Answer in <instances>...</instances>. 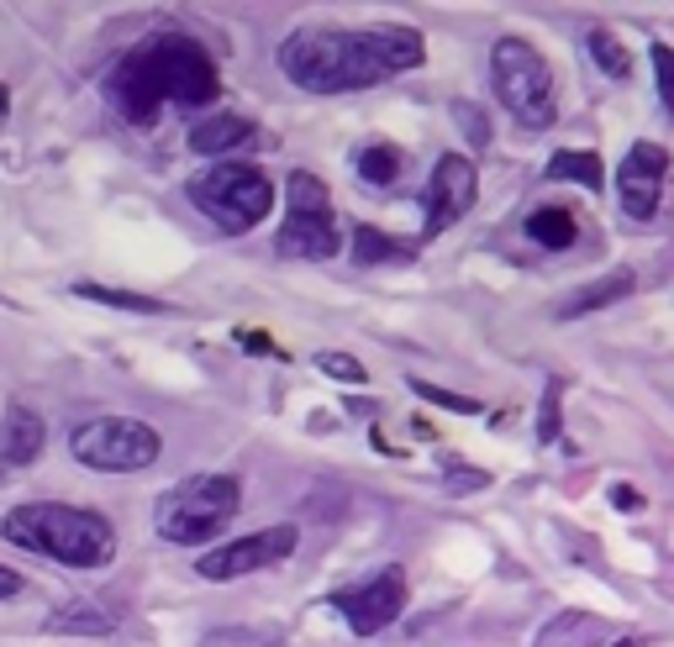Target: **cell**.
<instances>
[{
	"mask_svg": "<svg viewBox=\"0 0 674 647\" xmlns=\"http://www.w3.org/2000/svg\"><path fill=\"white\" fill-rule=\"evenodd\" d=\"M490 85H496L501 106L522 121L528 132L554 127V117H558L554 69H548V58L532 48L528 37H501V43L490 48Z\"/></svg>",
	"mask_w": 674,
	"mask_h": 647,
	"instance_id": "cell-5",
	"label": "cell"
},
{
	"mask_svg": "<svg viewBox=\"0 0 674 647\" xmlns=\"http://www.w3.org/2000/svg\"><path fill=\"white\" fill-rule=\"evenodd\" d=\"M191 200L217 221L221 232H253L269 216V206H274V185H269L264 168L227 158V164L191 174Z\"/></svg>",
	"mask_w": 674,
	"mask_h": 647,
	"instance_id": "cell-6",
	"label": "cell"
},
{
	"mask_svg": "<svg viewBox=\"0 0 674 647\" xmlns=\"http://www.w3.org/2000/svg\"><path fill=\"white\" fill-rule=\"evenodd\" d=\"M37 453H43V416L32 406H11L6 410V427H0V458L11 469H22Z\"/></svg>",
	"mask_w": 674,
	"mask_h": 647,
	"instance_id": "cell-15",
	"label": "cell"
},
{
	"mask_svg": "<svg viewBox=\"0 0 674 647\" xmlns=\"http://www.w3.org/2000/svg\"><path fill=\"white\" fill-rule=\"evenodd\" d=\"M200 647H274V632L264 626H211Z\"/></svg>",
	"mask_w": 674,
	"mask_h": 647,
	"instance_id": "cell-23",
	"label": "cell"
},
{
	"mask_svg": "<svg viewBox=\"0 0 674 647\" xmlns=\"http://www.w3.org/2000/svg\"><path fill=\"white\" fill-rule=\"evenodd\" d=\"M422 401H433V406H448V410H464V416H475L480 410V401H464V395H454V390H437V384H427V380H416L411 384Z\"/></svg>",
	"mask_w": 674,
	"mask_h": 647,
	"instance_id": "cell-27",
	"label": "cell"
},
{
	"mask_svg": "<svg viewBox=\"0 0 674 647\" xmlns=\"http://www.w3.org/2000/svg\"><path fill=\"white\" fill-rule=\"evenodd\" d=\"M585 43H590V58H596V69L601 74H611V79H627V74H632V58H627V48L617 43V32L590 26V32H585Z\"/></svg>",
	"mask_w": 674,
	"mask_h": 647,
	"instance_id": "cell-20",
	"label": "cell"
},
{
	"mask_svg": "<svg viewBox=\"0 0 674 647\" xmlns=\"http://www.w3.org/2000/svg\"><path fill=\"white\" fill-rule=\"evenodd\" d=\"M548 179H558V185L575 179V185H585V190H596V195L606 190V168L596 153H558L554 164H548Z\"/></svg>",
	"mask_w": 674,
	"mask_h": 647,
	"instance_id": "cell-19",
	"label": "cell"
},
{
	"mask_svg": "<svg viewBox=\"0 0 674 647\" xmlns=\"http://www.w3.org/2000/svg\"><path fill=\"white\" fill-rule=\"evenodd\" d=\"M632 268H611V274H601V279H590L585 289H575L564 306H558V316L569 321V316H590V311H601V306H617V300H627L632 295Z\"/></svg>",
	"mask_w": 674,
	"mask_h": 647,
	"instance_id": "cell-16",
	"label": "cell"
},
{
	"mask_svg": "<svg viewBox=\"0 0 674 647\" xmlns=\"http://www.w3.org/2000/svg\"><path fill=\"white\" fill-rule=\"evenodd\" d=\"M11 480V463H6V458H0V484Z\"/></svg>",
	"mask_w": 674,
	"mask_h": 647,
	"instance_id": "cell-31",
	"label": "cell"
},
{
	"mask_svg": "<svg viewBox=\"0 0 674 647\" xmlns=\"http://www.w3.org/2000/svg\"><path fill=\"white\" fill-rule=\"evenodd\" d=\"M22 595V574H11V569H0V600Z\"/></svg>",
	"mask_w": 674,
	"mask_h": 647,
	"instance_id": "cell-30",
	"label": "cell"
},
{
	"mask_svg": "<svg viewBox=\"0 0 674 647\" xmlns=\"http://www.w3.org/2000/svg\"><path fill=\"white\" fill-rule=\"evenodd\" d=\"M253 138H259V127H253L248 117H211L191 132V147L195 153H206V158H221V164H227V158H232L238 147H248Z\"/></svg>",
	"mask_w": 674,
	"mask_h": 647,
	"instance_id": "cell-14",
	"label": "cell"
},
{
	"mask_svg": "<svg viewBox=\"0 0 674 647\" xmlns=\"http://www.w3.org/2000/svg\"><path fill=\"white\" fill-rule=\"evenodd\" d=\"M117 626H121V611L106 605L100 595H74L43 616V632H53V637H58V632H64V637H111Z\"/></svg>",
	"mask_w": 674,
	"mask_h": 647,
	"instance_id": "cell-13",
	"label": "cell"
},
{
	"mask_svg": "<svg viewBox=\"0 0 674 647\" xmlns=\"http://www.w3.org/2000/svg\"><path fill=\"white\" fill-rule=\"evenodd\" d=\"M558 401H564V384L548 380V390H543V410H537V437H543V442H558V431H564Z\"/></svg>",
	"mask_w": 674,
	"mask_h": 647,
	"instance_id": "cell-24",
	"label": "cell"
},
{
	"mask_svg": "<svg viewBox=\"0 0 674 647\" xmlns=\"http://www.w3.org/2000/svg\"><path fill=\"white\" fill-rule=\"evenodd\" d=\"M475 195H480V174L475 164L464 158V153H443L433 164V179H427V195H422V238H437V232H448L458 216L475 206Z\"/></svg>",
	"mask_w": 674,
	"mask_h": 647,
	"instance_id": "cell-11",
	"label": "cell"
},
{
	"mask_svg": "<svg viewBox=\"0 0 674 647\" xmlns=\"http://www.w3.org/2000/svg\"><path fill=\"white\" fill-rule=\"evenodd\" d=\"M454 484H458V490H475V484H490V474H480V469H464V463H454Z\"/></svg>",
	"mask_w": 674,
	"mask_h": 647,
	"instance_id": "cell-29",
	"label": "cell"
},
{
	"mask_svg": "<svg viewBox=\"0 0 674 647\" xmlns=\"http://www.w3.org/2000/svg\"><path fill=\"white\" fill-rule=\"evenodd\" d=\"M454 117L464 121V127H469V143H475V147H485V143H490V121L480 117V106H469V100H458V106H454Z\"/></svg>",
	"mask_w": 674,
	"mask_h": 647,
	"instance_id": "cell-28",
	"label": "cell"
},
{
	"mask_svg": "<svg viewBox=\"0 0 674 647\" xmlns=\"http://www.w3.org/2000/svg\"><path fill=\"white\" fill-rule=\"evenodd\" d=\"M411 242L401 238H385L380 227H359V238H354V259L359 264H411Z\"/></svg>",
	"mask_w": 674,
	"mask_h": 647,
	"instance_id": "cell-18",
	"label": "cell"
},
{
	"mask_svg": "<svg viewBox=\"0 0 674 647\" xmlns=\"http://www.w3.org/2000/svg\"><path fill=\"white\" fill-rule=\"evenodd\" d=\"M653 79H659V100H664V111L674 117V48L670 43H653Z\"/></svg>",
	"mask_w": 674,
	"mask_h": 647,
	"instance_id": "cell-25",
	"label": "cell"
},
{
	"mask_svg": "<svg viewBox=\"0 0 674 647\" xmlns=\"http://www.w3.org/2000/svg\"><path fill=\"white\" fill-rule=\"evenodd\" d=\"M528 238L537 242V248H569V242L579 238L575 227V211H564V206H537V211L528 216Z\"/></svg>",
	"mask_w": 674,
	"mask_h": 647,
	"instance_id": "cell-17",
	"label": "cell"
},
{
	"mask_svg": "<svg viewBox=\"0 0 674 647\" xmlns=\"http://www.w3.org/2000/svg\"><path fill=\"white\" fill-rule=\"evenodd\" d=\"M664 179H670V153L659 143H632L627 158L617 164V195H622V211L632 221H653L659 200H664Z\"/></svg>",
	"mask_w": 674,
	"mask_h": 647,
	"instance_id": "cell-12",
	"label": "cell"
},
{
	"mask_svg": "<svg viewBox=\"0 0 674 647\" xmlns=\"http://www.w3.org/2000/svg\"><path fill=\"white\" fill-rule=\"evenodd\" d=\"M333 605L359 637H374V632H385V626L406 611V574H401V569H380V574L363 579V584L337 590Z\"/></svg>",
	"mask_w": 674,
	"mask_h": 647,
	"instance_id": "cell-10",
	"label": "cell"
},
{
	"mask_svg": "<svg viewBox=\"0 0 674 647\" xmlns=\"http://www.w3.org/2000/svg\"><path fill=\"white\" fill-rule=\"evenodd\" d=\"M427 58V43L416 26H295L280 43V69L290 85L312 96H343V90H369L390 74L416 69Z\"/></svg>",
	"mask_w": 674,
	"mask_h": 647,
	"instance_id": "cell-1",
	"label": "cell"
},
{
	"mask_svg": "<svg viewBox=\"0 0 674 647\" xmlns=\"http://www.w3.org/2000/svg\"><path fill=\"white\" fill-rule=\"evenodd\" d=\"M111 100L127 121H153L159 100H180V106H206L221 96V79L211 69V58L200 53V43L191 37H153L138 43L132 53H121V64L111 69Z\"/></svg>",
	"mask_w": 674,
	"mask_h": 647,
	"instance_id": "cell-2",
	"label": "cell"
},
{
	"mask_svg": "<svg viewBox=\"0 0 674 647\" xmlns=\"http://www.w3.org/2000/svg\"><path fill=\"white\" fill-rule=\"evenodd\" d=\"M617 647H643V643H617Z\"/></svg>",
	"mask_w": 674,
	"mask_h": 647,
	"instance_id": "cell-32",
	"label": "cell"
},
{
	"mask_svg": "<svg viewBox=\"0 0 674 647\" xmlns=\"http://www.w3.org/2000/svg\"><path fill=\"white\" fill-rule=\"evenodd\" d=\"M354 164H359V179H369V185H380V190H385V185L401 179V147L374 143V147H363Z\"/></svg>",
	"mask_w": 674,
	"mask_h": 647,
	"instance_id": "cell-21",
	"label": "cell"
},
{
	"mask_svg": "<svg viewBox=\"0 0 674 647\" xmlns=\"http://www.w3.org/2000/svg\"><path fill=\"white\" fill-rule=\"evenodd\" d=\"M69 453L85 463V469H100V474H132V469H148L164 453V437L138 421V416H96L85 427H74Z\"/></svg>",
	"mask_w": 674,
	"mask_h": 647,
	"instance_id": "cell-7",
	"label": "cell"
},
{
	"mask_svg": "<svg viewBox=\"0 0 674 647\" xmlns=\"http://www.w3.org/2000/svg\"><path fill=\"white\" fill-rule=\"evenodd\" d=\"M85 300H100V306H121V311H143V316H159L168 311L164 300H148V295H127V289H106V285H79Z\"/></svg>",
	"mask_w": 674,
	"mask_h": 647,
	"instance_id": "cell-22",
	"label": "cell"
},
{
	"mask_svg": "<svg viewBox=\"0 0 674 647\" xmlns=\"http://www.w3.org/2000/svg\"><path fill=\"white\" fill-rule=\"evenodd\" d=\"M274 248L285 259H333L337 253V211L327 185L295 168L285 179V227L274 232Z\"/></svg>",
	"mask_w": 674,
	"mask_h": 647,
	"instance_id": "cell-8",
	"label": "cell"
},
{
	"mask_svg": "<svg viewBox=\"0 0 674 647\" xmlns=\"http://www.w3.org/2000/svg\"><path fill=\"white\" fill-rule=\"evenodd\" d=\"M0 537L11 548L37 552L64 569H106L117 558V527L90 511V505H64V501H32L0 516Z\"/></svg>",
	"mask_w": 674,
	"mask_h": 647,
	"instance_id": "cell-3",
	"label": "cell"
},
{
	"mask_svg": "<svg viewBox=\"0 0 674 647\" xmlns=\"http://www.w3.org/2000/svg\"><path fill=\"white\" fill-rule=\"evenodd\" d=\"M295 537H301V531L290 527V522L264 527V531H253V537H238V542H227V548L195 558V574L221 584V579H242V574H259V569H274V563H285L290 552H295Z\"/></svg>",
	"mask_w": 674,
	"mask_h": 647,
	"instance_id": "cell-9",
	"label": "cell"
},
{
	"mask_svg": "<svg viewBox=\"0 0 674 647\" xmlns=\"http://www.w3.org/2000/svg\"><path fill=\"white\" fill-rule=\"evenodd\" d=\"M242 505V484L232 474H191L174 490L159 495L153 505V527L164 542H180V548H195L206 537H217Z\"/></svg>",
	"mask_w": 674,
	"mask_h": 647,
	"instance_id": "cell-4",
	"label": "cell"
},
{
	"mask_svg": "<svg viewBox=\"0 0 674 647\" xmlns=\"http://www.w3.org/2000/svg\"><path fill=\"white\" fill-rule=\"evenodd\" d=\"M316 369L333 374V380H343V384H363V363L354 359V353H316Z\"/></svg>",
	"mask_w": 674,
	"mask_h": 647,
	"instance_id": "cell-26",
	"label": "cell"
}]
</instances>
